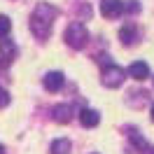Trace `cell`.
Returning a JSON list of instances; mask_svg holds the SVG:
<instances>
[{
	"instance_id": "cell-9",
	"label": "cell",
	"mask_w": 154,
	"mask_h": 154,
	"mask_svg": "<svg viewBox=\"0 0 154 154\" xmlns=\"http://www.w3.org/2000/svg\"><path fill=\"white\" fill-rule=\"evenodd\" d=\"M79 122L84 128H91V126H96L100 122V115H98L96 110H91V107H84L82 112H79Z\"/></svg>"
},
{
	"instance_id": "cell-16",
	"label": "cell",
	"mask_w": 154,
	"mask_h": 154,
	"mask_svg": "<svg viewBox=\"0 0 154 154\" xmlns=\"http://www.w3.org/2000/svg\"><path fill=\"white\" fill-rule=\"evenodd\" d=\"M0 154H5V147H2V145H0Z\"/></svg>"
},
{
	"instance_id": "cell-7",
	"label": "cell",
	"mask_w": 154,
	"mask_h": 154,
	"mask_svg": "<svg viewBox=\"0 0 154 154\" xmlns=\"http://www.w3.org/2000/svg\"><path fill=\"white\" fill-rule=\"evenodd\" d=\"M119 40L124 45H135L138 42V28H135V23H124L119 28Z\"/></svg>"
},
{
	"instance_id": "cell-13",
	"label": "cell",
	"mask_w": 154,
	"mask_h": 154,
	"mask_svg": "<svg viewBox=\"0 0 154 154\" xmlns=\"http://www.w3.org/2000/svg\"><path fill=\"white\" fill-rule=\"evenodd\" d=\"M10 30H12V21H10V17L0 14V40L7 38V35H10Z\"/></svg>"
},
{
	"instance_id": "cell-8",
	"label": "cell",
	"mask_w": 154,
	"mask_h": 154,
	"mask_svg": "<svg viewBox=\"0 0 154 154\" xmlns=\"http://www.w3.org/2000/svg\"><path fill=\"white\" fill-rule=\"evenodd\" d=\"M128 75L135 77V79H147V77H149V66H147L145 61H133V63L128 66Z\"/></svg>"
},
{
	"instance_id": "cell-4",
	"label": "cell",
	"mask_w": 154,
	"mask_h": 154,
	"mask_svg": "<svg viewBox=\"0 0 154 154\" xmlns=\"http://www.w3.org/2000/svg\"><path fill=\"white\" fill-rule=\"evenodd\" d=\"M124 12V2L122 0H100V14L105 19H117Z\"/></svg>"
},
{
	"instance_id": "cell-15",
	"label": "cell",
	"mask_w": 154,
	"mask_h": 154,
	"mask_svg": "<svg viewBox=\"0 0 154 154\" xmlns=\"http://www.w3.org/2000/svg\"><path fill=\"white\" fill-rule=\"evenodd\" d=\"M124 10L126 12H140V5H138V0H126V2H124Z\"/></svg>"
},
{
	"instance_id": "cell-11",
	"label": "cell",
	"mask_w": 154,
	"mask_h": 154,
	"mask_svg": "<svg viewBox=\"0 0 154 154\" xmlns=\"http://www.w3.org/2000/svg\"><path fill=\"white\" fill-rule=\"evenodd\" d=\"M51 154H70V149H72V145H70V140H66V138H58V140H54L51 143Z\"/></svg>"
},
{
	"instance_id": "cell-1",
	"label": "cell",
	"mask_w": 154,
	"mask_h": 154,
	"mask_svg": "<svg viewBox=\"0 0 154 154\" xmlns=\"http://www.w3.org/2000/svg\"><path fill=\"white\" fill-rule=\"evenodd\" d=\"M58 10L54 7V5H49V2H40L38 7L33 10V14H30V30L38 35V38L47 40L49 33H51V23H54V19H56Z\"/></svg>"
},
{
	"instance_id": "cell-3",
	"label": "cell",
	"mask_w": 154,
	"mask_h": 154,
	"mask_svg": "<svg viewBox=\"0 0 154 154\" xmlns=\"http://www.w3.org/2000/svg\"><path fill=\"white\" fill-rule=\"evenodd\" d=\"M124 77H126V70L115 66V63L103 68V84H105V87H119V84L124 82Z\"/></svg>"
},
{
	"instance_id": "cell-10",
	"label": "cell",
	"mask_w": 154,
	"mask_h": 154,
	"mask_svg": "<svg viewBox=\"0 0 154 154\" xmlns=\"http://www.w3.org/2000/svg\"><path fill=\"white\" fill-rule=\"evenodd\" d=\"M51 117H54L56 122H61V124H66V122L72 119V107H70V105H54Z\"/></svg>"
},
{
	"instance_id": "cell-12",
	"label": "cell",
	"mask_w": 154,
	"mask_h": 154,
	"mask_svg": "<svg viewBox=\"0 0 154 154\" xmlns=\"http://www.w3.org/2000/svg\"><path fill=\"white\" fill-rule=\"evenodd\" d=\"M128 138H131V143H133L138 149H147V140H145V138L138 133L135 128H131V131H128Z\"/></svg>"
},
{
	"instance_id": "cell-2",
	"label": "cell",
	"mask_w": 154,
	"mask_h": 154,
	"mask_svg": "<svg viewBox=\"0 0 154 154\" xmlns=\"http://www.w3.org/2000/svg\"><path fill=\"white\" fill-rule=\"evenodd\" d=\"M66 42L70 45L72 49H84L89 42V30L84 23H79V21H72L70 26L66 28Z\"/></svg>"
},
{
	"instance_id": "cell-5",
	"label": "cell",
	"mask_w": 154,
	"mask_h": 154,
	"mask_svg": "<svg viewBox=\"0 0 154 154\" xmlns=\"http://www.w3.org/2000/svg\"><path fill=\"white\" fill-rule=\"evenodd\" d=\"M17 58V45L12 40H0V68H7Z\"/></svg>"
},
{
	"instance_id": "cell-17",
	"label": "cell",
	"mask_w": 154,
	"mask_h": 154,
	"mask_svg": "<svg viewBox=\"0 0 154 154\" xmlns=\"http://www.w3.org/2000/svg\"><path fill=\"white\" fill-rule=\"evenodd\" d=\"M152 119H154V105H152Z\"/></svg>"
},
{
	"instance_id": "cell-14",
	"label": "cell",
	"mask_w": 154,
	"mask_h": 154,
	"mask_svg": "<svg viewBox=\"0 0 154 154\" xmlns=\"http://www.w3.org/2000/svg\"><path fill=\"white\" fill-rule=\"evenodd\" d=\"M10 100H12V98H10V94H7V89L0 87V107H7V105H10Z\"/></svg>"
},
{
	"instance_id": "cell-18",
	"label": "cell",
	"mask_w": 154,
	"mask_h": 154,
	"mask_svg": "<svg viewBox=\"0 0 154 154\" xmlns=\"http://www.w3.org/2000/svg\"><path fill=\"white\" fill-rule=\"evenodd\" d=\"M149 154H154V147H152V149H149Z\"/></svg>"
},
{
	"instance_id": "cell-6",
	"label": "cell",
	"mask_w": 154,
	"mask_h": 154,
	"mask_svg": "<svg viewBox=\"0 0 154 154\" xmlns=\"http://www.w3.org/2000/svg\"><path fill=\"white\" fill-rule=\"evenodd\" d=\"M42 84H45L47 91H61L63 84H66V77H63L61 70H51V72H47V75L42 77Z\"/></svg>"
}]
</instances>
